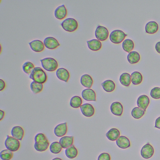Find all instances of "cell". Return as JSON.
Returning <instances> with one entry per match:
<instances>
[{
	"mask_svg": "<svg viewBox=\"0 0 160 160\" xmlns=\"http://www.w3.org/2000/svg\"><path fill=\"white\" fill-rule=\"evenodd\" d=\"M80 83L83 87L87 88H91L93 85V80L89 75L84 74L80 78Z\"/></svg>",
	"mask_w": 160,
	"mask_h": 160,
	"instance_id": "20",
	"label": "cell"
},
{
	"mask_svg": "<svg viewBox=\"0 0 160 160\" xmlns=\"http://www.w3.org/2000/svg\"><path fill=\"white\" fill-rule=\"evenodd\" d=\"M6 87V84L5 81L2 79H0V91H2L5 89Z\"/></svg>",
	"mask_w": 160,
	"mask_h": 160,
	"instance_id": "39",
	"label": "cell"
},
{
	"mask_svg": "<svg viewBox=\"0 0 160 160\" xmlns=\"http://www.w3.org/2000/svg\"><path fill=\"white\" fill-rule=\"evenodd\" d=\"M13 156V152L8 149H4L0 152V157L2 160H11Z\"/></svg>",
	"mask_w": 160,
	"mask_h": 160,
	"instance_id": "35",
	"label": "cell"
},
{
	"mask_svg": "<svg viewBox=\"0 0 160 160\" xmlns=\"http://www.w3.org/2000/svg\"><path fill=\"white\" fill-rule=\"evenodd\" d=\"M145 111L139 107H135L132 110L131 114L134 118L139 119L145 115Z\"/></svg>",
	"mask_w": 160,
	"mask_h": 160,
	"instance_id": "33",
	"label": "cell"
},
{
	"mask_svg": "<svg viewBox=\"0 0 160 160\" xmlns=\"http://www.w3.org/2000/svg\"><path fill=\"white\" fill-rule=\"evenodd\" d=\"M155 128L160 129V117H158L155 121Z\"/></svg>",
	"mask_w": 160,
	"mask_h": 160,
	"instance_id": "40",
	"label": "cell"
},
{
	"mask_svg": "<svg viewBox=\"0 0 160 160\" xmlns=\"http://www.w3.org/2000/svg\"><path fill=\"white\" fill-rule=\"evenodd\" d=\"M4 144L7 149L13 152L17 151L20 148L19 140L9 135L7 136V138L5 140Z\"/></svg>",
	"mask_w": 160,
	"mask_h": 160,
	"instance_id": "5",
	"label": "cell"
},
{
	"mask_svg": "<svg viewBox=\"0 0 160 160\" xmlns=\"http://www.w3.org/2000/svg\"><path fill=\"white\" fill-rule=\"evenodd\" d=\"M106 136L108 140L112 141H116L120 136V132L117 128H112L107 132Z\"/></svg>",
	"mask_w": 160,
	"mask_h": 160,
	"instance_id": "24",
	"label": "cell"
},
{
	"mask_svg": "<svg viewBox=\"0 0 160 160\" xmlns=\"http://www.w3.org/2000/svg\"><path fill=\"white\" fill-rule=\"evenodd\" d=\"M12 137L19 140H22L25 134V131L21 126H16L11 131Z\"/></svg>",
	"mask_w": 160,
	"mask_h": 160,
	"instance_id": "18",
	"label": "cell"
},
{
	"mask_svg": "<svg viewBox=\"0 0 160 160\" xmlns=\"http://www.w3.org/2000/svg\"><path fill=\"white\" fill-rule=\"evenodd\" d=\"M31 48L35 52H42L45 49L44 43L40 40H36L29 43Z\"/></svg>",
	"mask_w": 160,
	"mask_h": 160,
	"instance_id": "17",
	"label": "cell"
},
{
	"mask_svg": "<svg viewBox=\"0 0 160 160\" xmlns=\"http://www.w3.org/2000/svg\"><path fill=\"white\" fill-rule=\"evenodd\" d=\"M65 155L69 159H73L75 158L78 155V150L73 145L66 149L65 151Z\"/></svg>",
	"mask_w": 160,
	"mask_h": 160,
	"instance_id": "27",
	"label": "cell"
},
{
	"mask_svg": "<svg viewBox=\"0 0 160 160\" xmlns=\"http://www.w3.org/2000/svg\"><path fill=\"white\" fill-rule=\"evenodd\" d=\"M82 98L87 101H96V94L95 91L91 88L85 89L82 92Z\"/></svg>",
	"mask_w": 160,
	"mask_h": 160,
	"instance_id": "12",
	"label": "cell"
},
{
	"mask_svg": "<svg viewBox=\"0 0 160 160\" xmlns=\"http://www.w3.org/2000/svg\"><path fill=\"white\" fill-rule=\"evenodd\" d=\"M122 48L125 52L130 53L134 48V43L131 39H126L122 43Z\"/></svg>",
	"mask_w": 160,
	"mask_h": 160,
	"instance_id": "30",
	"label": "cell"
},
{
	"mask_svg": "<svg viewBox=\"0 0 160 160\" xmlns=\"http://www.w3.org/2000/svg\"><path fill=\"white\" fill-rule=\"evenodd\" d=\"M52 160H62L61 158H58V157H57V158H54V159H52Z\"/></svg>",
	"mask_w": 160,
	"mask_h": 160,
	"instance_id": "43",
	"label": "cell"
},
{
	"mask_svg": "<svg viewBox=\"0 0 160 160\" xmlns=\"http://www.w3.org/2000/svg\"><path fill=\"white\" fill-rule=\"evenodd\" d=\"M95 36L97 40L103 42L107 40L109 36V32L105 27L98 26L95 31Z\"/></svg>",
	"mask_w": 160,
	"mask_h": 160,
	"instance_id": "7",
	"label": "cell"
},
{
	"mask_svg": "<svg viewBox=\"0 0 160 160\" xmlns=\"http://www.w3.org/2000/svg\"><path fill=\"white\" fill-rule=\"evenodd\" d=\"M102 86L105 91L111 92L114 91L116 88V84L111 80H107L102 83Z\"/></svg>",
	"mask_w": 160,
	"mask_h": 160,
	"instance_id": "25",
	"label": "cell"
},
{
	"mask_svg": "<svg viewBox=\"0 0 160 160\" xmlns=\"http://www.w3.org/2000/svg\"><path fill=\"white\" fill-rule=\"evenodd\" d=\"M154 152L153 147L149 143H147L142 147L140 151V154L144 159H148L153 156Z\"/></svg>",
	"mask_w": 160,
	"mask_h": 160,
	"instance_id": "8",
	"label": "cell"
},
{
	"mask_svg": "<svg viewBox=\"0 0 160 160\" xmlns=\"http://www.w3.org/2000/svg\"><path fill=\"white\" fill-rule=\"evenodd\" d=\"M67 9L65 5H61L56 9L54 13L55 18L59 20H62L66 17L67 15Z\"/></svg>",
	"mask_w": 160,
	"mask_h": 160,
	"instance_id": "15",
	"label": "cell"
},
{
	"mask_svg": "<svg viewBox=\"0 0 160 160\" xmlns=\"http://www.w3.org/2000/svg\"><path fill=\"white\" fill-rule=\"evenodd\" d=\"M83 101L82 98L78 96H74L70 100V106L74 108H78L82 105Z\"/></svg>",
	"mask_w": 160,
	"mask_h": 160,
	"instance_id": "31",
	"label": "cell"
},
{
	"mask_svg": "<svg viewBox=\"0 0 160 160\" xmlns=\"http://www.w3.org/2000/svg\"><path fill=\"white\" fill-rule=\"evenodd\" d=\"M149 103V98L146 95H140L137 101V104L138 107L144 110L145 112Z\"/></svg>",
	"mask_w": 160,
	"mask_h": 160,
	"instance_id": "14",
	"label": "cell"
},
{
	"mask_svg": "<svg viewBox=\"0 0 160 160\" xmlns=\"http://www.w3.org/2000/svg\"><path fill=\"white\" fill-rule=\"evenodd\" d=\"M97 160H111V156L107 152H103L99 155Z\"/></svg>",
	"mask_w": 160,
	"mask_h": 160,
	"instance_id": "38",
	"label": "cell"
},
{
	"mask_svg": "<svg viewBox=\"0 0 160 160\" xmlns=\"http://www.w3.org/2000/svg\"><path fill=\"white\" fill-rule=\"evenodd\" d=\"M155 50L159 54H160V42H158L155 45Z\"/></svg>",
	"mask_w": 160,
	"mask_h": 160,
	"instance_id": "41",
	"label": "cell"
},
{
	"mask_svg": "<svg viewBox=\"0 0 160 160\" xmlns=\"http://www.w3.org/2000/svg\"><path fill=\"white\" fill-rule=\"evenodd\" d=\"M117 146L122 149H126L131 147V142L129 138L124 136H120L116 140Z\"/></svg>",
	"mask_w": 160,
	"mask_h": 160,
	"instance_id": "19",
	"label": "cell"
},
{
	"mask_svg": "<svg viewBox=\"0 0 160 160\" xmlns=\"http://www.w3.org/2000/svg\"><path fill=\"white\" fill-rule=\"evenodd\" d=\"M150 96L154 99H160V88L155 87L151 90Z\"/></svg>",
	"mask_w": 160,
	"mask_h": 160,
	"instance_id": "37",
	"label": "cell"
},
{
	"mask_svg": "<svg viewBox=\"0 0 160 160\" xmlns=\"http://www.w3.org/2000/svg\"><path fill=\"white\" fill-rule=\"evenodd\" d=\"M110 109L111 113L115 116H121L123 113V106L119 102L112 103L110 106Z\"/></svg>",
	"mask_w": 160,
	"mask_h": 160,
	"instance_id": "13",
	"label": "cell"
},
{
	"mask_svg": "<svg viewBox=\"0 0 160 160\" xmlns=\"http://www.w3.org/2000/svg\"><path fill=\"white\" fill-rule=\"evenodd\" d=\"M34 148L37 151L44 152L49 148V141L43 133H39L36 134L34 138Z\"/></svg>",
	"mask_w": 160,
	"mask_h": 160,
	"instance_id": "1",
	"label": "cell"
},
{
	"mask_svg": "<svg viewBox=\"0 0 160 160\" xmlns=\"http://www.w3.org/2000/svg\"><path fill=\"white\" fill-rule=\"evenodd\" d=\"M43 43L45 47L50 50L56 49L60 45L58 40L52 37L46 38L44 40Z\"/></svg>",
	"mask_w": 160,
	"mask_h": 160,
	"instance_id": "10",
	"label": "cell"
},
{
	"mask_svg": "<svg viewBox=\"0 0 160 160\" xmlns=\"http://www.w3.org/2000/svg\"><path fill=\"white\" fill-rule=\"evenodd\" d=\"M159 29L158 24L155 21H150L146 24L145 31L147 33L153 34L157 32Z\"/></svg>",
	"mask_w": 160,
	"mask_h": 160,
	"instance_id": "21",
	"label": "cell"
},
{
	"mask_svg": "<svg viewBox=\"0 0 160 160\" xmlns=\"http://www.w3.org/2000/svg\"><path fill=\"white\" fill-rule=\"evenodd\" d=\"M35 68V66L32 62H26L22 66L23 71L27 74L30 75L33 69Z\"/></svg>",
	"mask_w": 160,
	"mask_h": 160,
	"instance_id": "36",
	"label": "cell"
},
{
	"mask_svg": "<svg viewBox=\"0 0 160 160\" xmlns=\"http://www.w3.org/2000/svg\"><path fill=\"white\" fill-rule=\"evenodd\" d=\"M61 26L65 31L72 32L77 30L78 25L77 21L74 18H68L62 21Z\"/></svg>",
	"mask_w": 160,
	"mask_h": 160,
	"instance_id": "4",
	"label": "cell"
},
{
	"mask_svg": "<svg viewBox=\"0 0 160 160\" xmlns=\"http://www.w3.org/2000/svg\"><path fill=\"white\" fill-rule=\"evenodd\" d=\"M42 67L46 71L53 72L58 69V64L55 59L51 58H45L41 60Z\"/></svg>",
	"mask_w": 160,
	"mask_h": 160,
	"instance_id": "3",
	"label": "cell"
},
{
	"mask_svg": "<svg viewBox=\"0 0 160 160\" xmlns=\"http://www.w3.org/2000/svg\"><path fill=\"white\" fill-rule=\"evenodd\" d=\"M132 82L133 85H138L141 84L143 81V76L141 73L138 72H134L131 74Z\"/></svg>",
	"mask_w": 160,
	"mask_h": 160,
	"instance_id": "29",
	"label": "cell"
},
{
	"mask_svg": "<svg viewBox=\"0 0 160 160\" xmlns=\"http://www.w3.org/2000/svg\"><path fill=\"white\" fill-rule=\"evenodd\" d=\"M81 113L85 117L90 118L95 113V109L92 105L89 103H85L80 107Z\"/></svg>",
	"mask_w": 160,
	"mask_h": 160,
	"instance_id": "9",
	"label": "cell"
},
{
	"mask_svg": "<svg viewBox=\"0 0 160 160\" xmlns=\"http://www.w3.org/2000/svg\"><path fill=\"white\" fill-rule=\"evenodd\" d=\"M67 131H68L67 123L65 122L58 124L56 126L54 129V134L58 137H62L66 135Z\"/></svg>",
	"mask_w": 160,
	"mask_h": 160,
	"instance_id": "11",
	"label": "cell"
},
{
	"mask_svg": "<svg viewBox=\"0 0 160 160\" xmlns=\"http://www.w3.org/2000/svg\"><path fill=\"white\" fill-rule=\"evenodd\" d=\"M30 88L32 92L35 94L40 93L43 89V85L42 84L37 83L35 81L32 82L30 85Z\"/></svg>",
	"mask_w": 160,
	"mask_h": 160,
	"instance_id": "34",
	"label": "cell"
},
{
	"mask_svg": "<svg viewBox=\"0 0 160 160\" xmlns=\"http://www.w3.org/2000/svg\"><path fill=\"white\" fill-rule=\"evenodd\" d=\"M74 142L73 136H63L60 139L59 143L62 148L66 149L72 146Z\"/></svg>",
	"mask_w": 160,
	"mask_h": 160,
	"instance_id": "23",
	"label": "cell"
},
{
	"mask_svg": "<svg viewBox=\"0 0 160 160\" xmlns=\"http://www.w3.org/2000/svg\"><path fill=\"white\" fill-rule=\"evenodd\" d=\"M62 148L60 143L59 142H57V141H55L51 143L49 146L50 151L54 154L59 153L62 150Z\"/></svg>",
	"mask_w": 160,
	"mask_h": 160,
	"instance_id": "32",
	"label": "cell"
},
{
	"mask_svg": "<svg viewBox=\"0 0 160 160\" xmlns=\"http://www.w3.org/2000/svg\"><path fill=\"white\" fill-rule=\"evenodd\" d=\"M140 56L139 53L136 51H132L128 54L127 60L131 64H135L140 61Z\"/></svg>",
	"mask_w": 160,
	"mask_h": 160,
	"instance_id": "26",
	"label": "cell"
},
{
	"mask_svg": "<svg viewBox=\"0 0 160 160\" xmlns=\"http://www.w3.org/2000/svg\"><path fill=\"white\" fill-rule=\"evenodd\" d=\"M5 116V112L2 110H0V121L2 120Z\"/></svg>",
	"mask_w": 160,
	"mask_h": 160,
	"instance_id": "42",
	"label": "cell"
},
{
	"mask_svg": "<svg viewBox=\"0 0 160 160\" xmlns=\"http://www.w3.org/2000/svg\"><path fill=\"white\" fill-rule=\"evenodd\" d=\"M88 47L93 51H98L102 48V44L101 41L97 39H92L87 41Z\"/></svg>",
	"mask_w": 160,
	"mask_h": 160,
	"instance_id": "22",
	"label": "cell"
},
{
	"mask_svg": "<svg viewBox=\"0 0 160 160\" xmlns=\"http://www.w3.org/2000/svg\"><path fill=\"white\" fill-rule=\"evenodd\" d=\"M119 81L121 84L124 87H129L132 82L131 75L128 73H123L120 77Z\"/></svg>",
	"mask_w": 160,
	"mask_h": 160,
	"instance_id": "28",
	"label": "cell"
},
{
	"mask_svg": "<svg viewBox=\"0 0 160 160\" xmlns=\"http://www.w3.org/2000/svg\"><path fill=\"white\" fill-rule=\"evenodd\" d=\"M127 36L122 31L116 30L113 31L109 35L110 41L114 44H120L124 41L125 37Z\"/></svg>",
	"mask_w": 160,
	"mask_h": 160,
	"instance_id": "6",
	"label": "cell"
},
{
	"mask_svg": "<svg viewBox=\"0 0 160 160\" xmlns=\"http://www.w3.org/2000/svg\"><path fill=\"white\" fill-rule=\"evenodd\" d=\"M56 75L60 80L68 82L70 78V74L68 70L63 68H59L56 72Z\"/></svg>",
	"mask_w": 160,
	"mask_h": 160,
	"instance_id": "16",
	"label": "cell"
},
{
	"mask_svg": "<svg viewBox=\"0 0 160 160\" xmlns=\"http://www.w3.org/2000/svg\"><path fill=\"white\" fill-rule=\"evenodd\" d=\"M29 78L33 81L42 84H44L48 79L46 73L42 69L39 67L34 68L30 75Z\"/></svg>",
	"mask_w": 160,
	"mask_h": 160,
	"instance_id": "2",
	"label": "cell"
}]
</instances>
